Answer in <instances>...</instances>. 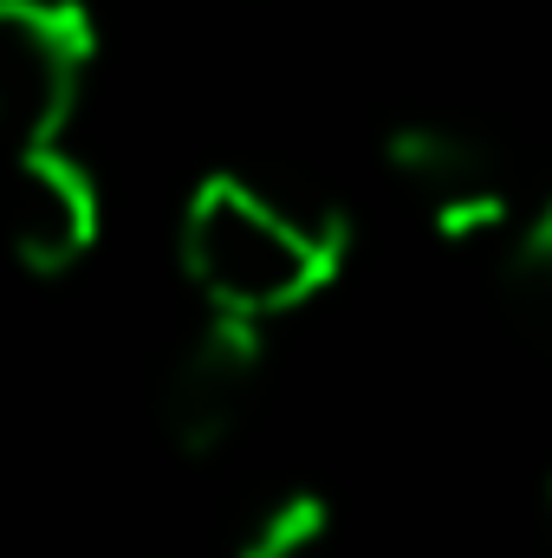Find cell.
Masks as SVG:
<instances>
[{"instance_id": "6da1fadb", "label": "cell", "mask_w": 552, "mask_h": 558, "mask_svg": "<svg viewBox=\"0 0 552 558\" xmlns=\"http://www.w3.org/2000/svg\"><path fill=\"white\" fill-rule=\"evenodd\" d=\"M176 260L208 312L274 325L345 274L351 221L325 202H292L235 169H215L182 202Z\"/></svg>"}, {"instance_id": "7a4b0ae2", "label": "cell", "mask_w": 552, "mask_h": 558, "mask_svg": "<svg viewBox=\"0 0 552 558\" xmlns=\"http://www.w3.org/2000/svg\"><path fill=\"white\" fill-rule=\"evenodd\" d=\"M98 65L85 0H0V124L13 143H59Z\"/></svg>"}, {"instance_id": "3957f363", "label": "cell", "mask_w": 552, "mask_h": 558, "mask_svg": "<svg viewBox=\"0 0 552 558\" xmlns=\"http://www.w3.org/2000/svg\"><path fill=\"white\" fill-rule=\"evenodd\" d=\"M384 162H391V175L410 189L416 202L429 208V221H435L442 241H488V234H514L520 228L514 221L507 169L494 162V149L475 131L416 118V124H397L384 137Z\"/></svg>"}, {"instance_id": "277c9868", "label": "cell", "mask_w": 552, "mask_h": 558, "mask_svg": "<svg viewBox=\"0 0 552 558\" xmlns=\"http://www.w3.org/2000/svg\"><path fill=\"white\" fill-rule=\"evenodd\" d=\"M267 371V325L208 312V325L176 351L163 384V428L182 454H215L254 410Z\"/></svg>"}, {"instance_id": "5b68a950", "label": "cell", "mask_w": 552, "mask_h": 558, "mask_svg": "<svg viewBox=\"0 0 552 558\" xmlns=\"http://www.w3.org/2000/svg\"><path fill=\"white\" fill-rule=\"evenodd\" d=\"M0 221H7V247L26 274L59 279L98 247L105 195L65 143H20Z\"/></svg>"}, {"instance_id": "8992f818", "label": "cell", "mask_w": 552, "mask_h": 558, "mask_svg": "<svg viewBox=\"0 0 552 558\" xmlns=\"http://www.w3.org/2000/svg\"><path fill=\"white\" fill-rule=\"evenodd\" d=\"M325 539H332V500L312 487H286L248 520L235 558H312Z\"/></svg>"}, {"instance_id": "52a82bcc", "label": "cell", "mask_w": 552, "mask_h": 558, "mask_svg": "<svg viewBox=\"0 0 552 558\" xmlns=\"http://www.w3.org/2000/svg\"><path fill=\"white\" fill-rule=\"evenodd\" d=\"M501 279H507V299H514L540 331H552V202L533 208V215L507 234Z\"/></svg>"}, {"instance_id": "ba28073f", "label": "cell", "mask_w": 552, "mask_h": 558, "mask_svg": "<svg viewBox=\"0 0 552 558\" xmlns=\"http://www.w3.org/2000/svg\"><path fill=\"white\" fill-rule=\"evenodd\" d=\"M547 494H552V487H547Z\"/></svg>"}]
</instances>
